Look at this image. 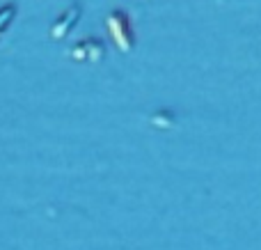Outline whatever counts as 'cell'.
Wrapping results in <instances>:
<instances>
[{"label": "cell", "instance_id": "6da1fadb", "mask_svg": "<svg viewBox=\"0 0 261 250\" xmlns=\"http://www.w3.org/2000/svg\"><path fill=\"white\" fill-rule=\"evenodd\" d=\"M108 30L113 39L122 51L133 48V28H130V18L124 12H113L108 16Z\"/></svg>", "mask_w": 261, "mask_h": 250}, {"label": "cell", "instance_id": "7a4b0ae2", "mask_svg": "<svg viewBox=\"0 0 261 250\" xmlns=\"http://www.w3.org/2000/svg\"><path fill=\"white\" fill-rule=\"evenodd\" d=\"M71 55L73 58H78V60H101L106 55V48H103V41L101 39H85V41H81L78 46H73V51H71Z\"/></svg>", "mask_w": 261, "mask_h": 250}, {"label": "cell", "instance_id": "3957f363", "mask_svg": "<svg viewBox=\"0 0 261 250\" xmlns=\"http://www.w3.org/2000/svg\"><path fill=\"white\" fill-rule=\"evenodd\" d=\"M78 16H81V7H69L67 12H64L62 16L55 21V26H53V30H50V35L58 37V39H60V37H64L73 26H76Z\"/></svg>", "mask_w": 261, "mask_h": 250}]
</instances>
